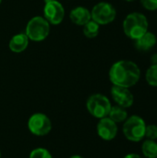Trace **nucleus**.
<instances>
[{"instance_id": "obj_1", "label": "nucleus", "mask_w": 157, "mask_h": 158, "mask_svg": "<svg viewBox=\"0 0 157 158\" xmlns=\"http://www.w3.org/2000/svg\"><path fill=\"white\" fill-rule=\"evenodd\" d=\"M140 78V68L130 60H119L113 64L109 70V80L115 86L130 88L138 83Z\"/></svg>"}, {"instance_id": "obj_2", "label": "nucleus", "mask_w": 157, "mask_h": 158, "mask_svg": "<svg viewBox=\"0 0 157 158\" xmlns=\"http://www.w3.org/2000/svg\"><path fill=\"white\" fill-rule=\"evenodd\" d=\"M123 31L129 38L134 41L139 39L148 31L147 18L140 12L129 14L123 21Z\"/></svg>"}, {"instance_id": "obj_3", "label": "nucleus", "mask_w": 157, "mask_h": 158, "mask_svg": "<svg viewBox=\"0 0 157 158\" xmlns=\"http://www.w3.org/2000/svg\"><path fill=\"white\" fill-rule=\"evenodd\" d=\"M146 125L145 120L142 117L133 115L128 117V118L123 122L122 131L128 141L139 143L145 138Z\"/></svg>"}, {"instance_id": "obj_4", "label": "nucleus", "mask_w": 157, "mask_h": 158, "mask_svg": "<svg viewBox=\"0 0 157 158\" xmlns=\"http://www.w3.org/2000/svg\"><path fill=\"white\" fill-rule=\"evenodd\" d=\"M111 106L112 105L110 100L101 94H92L86 102V108L90 115L98 119L107 117Z\"/></svg>"}, {"instance_id": "obj_5", "label": "nucleus", "mask_w": 157, "mask_h": 158, "mask_svg": "<svg viewBox=\"0 0 157 158\" xmlns=\"http://www.w3.org/2000/svg\"><path fill=\"white\" fill-rule=\"evenodd\" d=\"M50 31L49 22L43 17L32 18L26 26L25 34L28 36L29 40L34 42H41L46 39Z\"/></svg>"}, {"instance_id": "obj_6", "label": "nucleus", "mask_w": 157, "mask_h": 158, "mask_svg": "<svg viewBox=\"0 0 157 158\" xmlns=\"http://www.w3.org/2000/svg\"><path fill=\"white\" fill-rule=\"evenodd\" d=\"M27 127L29 131L35 136H45L52 130L51 119L43 113H34L32 114L27 122Z\"/></svg>"}, {"instance_id": "obj_7", "label": "nucleus", "mask_w": 157, "mask_h": 158, "mask_svg": "<svg viewBox=\"0 0 157 158\" xmlns=\"http://www.w3.org/2000/svg\"><path fill=\"white\" fill-rule=\"evenodd\" d=\"M91 16L92 19L99 25H106L114 21L117 16V11L111 4L100 2L93 7Z\"/></svg>"}, {"instance_id": "obj_8", "label": "nucleus", "mask_w": 157, "mask_h": 158, "mask_svg": "<svg viewBox=\"0 0 157 158\" xmlns=\"http://www.w3.org/2000/svg\"><path fill=\"white\" fill-rule=\"evenodd\" d=\"M44 19L53 25H58L62 22L65 16V9L60 2L54 0L45 3L43 8Z\"/></svg>"}, {"instance_id": "obj_9", "label": "nucleus", "mask_w": 157, "mask_h": 158, "mask_svg": "<svg viewBox=\"0 0 157 158\" xmlns=\"http://www.w3.org/2000/svg\"><path fill=\"white\" fill-rule=\"evenodd\" d=\"M96 131L98 136L106 142L114 140L118 131V127L116 122H114L108 117L99 119V122L96 126Z\"/></svg>"}, {"instance_id": "obj_10", "label": "nucleus", "mask_w": 157, "mask_h": 158, "mask_svg": "<svg viewBox=\"0 0 157 158\" xmlns=\"http://www.w3.org/2000/svg\"><path fill=\"white\" fill-rule=\"evenodd\" d=\"M111 96L118 106L126 109L130 107L134 103V96L129 88L113 85L111 88Z\"/></svg>"}, {"instance_id": "obj_11", "label": "nucleus", "mask_w": 157, "mask_h": 158, "mask_svg": "<svg viewBox=\"0 0 157 158\" xmlns=\"http://www.w3.org/2000/svg\"><path fill=\"white\" fill-rule=\"evenodd\" d=\"M69 18L73 23L80 26H84L92 19L90 10L84 6H77L73 8L69 13Z\"/></svg>"}, {"instance_id": "obj_12", "label": "nucleus", "mask_w": 157, "mask_h": 158, "mask_svg": "<svg viewBox=\"0 0 157 158\" xmlns=\"http://www.w3.org/2000/svg\"><path fill=\"white\" fill-rule=\"evenodd\" d=\"M29 44V38L25 33H18L9 41V49L14 53L23 52Z\"/></svg>"}, {"instance_id": "obj_13", "label": "nucleus", "mask_w": 157, "mask_h": 158, "mask_svg": "<svg viewBox=\"0 0 157 158\" xmlns=\"http://www.w3.org/2000/svg\"><path fill=\"white\" fill-rule=\"evenodd\" d=\"M156 36L152 32H145L142 37L135 40V46L140 51H149L156 44Z\"/></svg>"}, {"instance_id": "obj_14", "label": "nucleus", "mask_w": 157, "mask_h": 158, "mask_svg": "<svg viewBox=\"0 0 157 158\" xmlns=\"http://www.w3.org/2000/svg\"><path fill=\"white\" fill-rule=\"evenodd\" d=\"M107 117L109 118H111L114 122L118 124V123L124 122L128 118V112H127L126 108L121 107L118 105L112 106Z\"/></svg>"}, {"instance_id": "obj_15", "label": "nucleus", "mask_w": 157, "mask_h": 158, "mask_svg": "<svg viewBox=\"0 0 157 158\" xmlns=\"http://www.w3.org/2000/svg\"><path fill=\"white\" fill-rule=\"evenodd\" d=\"M142 153L145 158H157V142L146 139L142 144Z\"/></svg>"}, {"instance_id": "obj_16", "label": "nucleus", "mask_w": 157, "mask_h": 158, "mask_svg": "<svg viewBox=\"0 0 157 158\" xmlns=\"http://www.w3.org/2000/svg\"><path fill=\"white\" fill-rule=\"evenodd\" d=\"M83 33L87 38H95L99 33V24L91 19L84 25Z\"/></svg>"}, {"instance_id": "obj_17", "label": "nucleus", "mask_w": 157, "mask_h": 158, "mask_svg": "<svg viewBox=\"0 0 157 158\" xmlns=\"http://www.w3.org/2000/svg\"><path fill=\"white\" fill-rule=\"evenodd\" d=\"M145 78L150 86L157 87V65H152L147 69Z\"/></svg>"}, {"instance_id": "obj_18", "label": "nucleus", "mask_w": 157, "mask_h": 158, "mask_svg": "<svg viewBox=\"0 0 157 158\" xmlns=\"http://www.w3.org/2000/svg\"><path fill=\"white\" fill-rule=\"evenodd\" d=\"M29 158H53V156L47 149L43 147H38L33 149L30 153Z\"/></svg>"}, {"instance_id": "obj_19", "label": "nucleus", "mask_w": 157, "mask_h": 158, "mask_svg": "<svg viewBox=\"0 0 157 158\" xmlns=\"http://www.w3.org/2000/svg\"><path fill=\"white\" fill-rule=\"evenodd\" d=\"M145 138L148 140H157V125L155 124H149L146 125L145 130Z\"/></svg>"}, {"instance_id": "obj_20", "label": "nucleus", "mask_w": 157, "mask_h": 158, "mask_svg": "<svg viewBox=\"0 0 157 158\" xmlns=\"http://www.w3.org/2000/svg\"><path fill=\"white\" fill-rule=\"evenodd\" d=\"M141 3L147 10H157V0H141Z\"/></svg>"}, {"instance_id": "obj_21", "label": "nucleus", "mask_w": 157, "mask_h": 158, "mask_svg": "<svg viewBox=\"0 0 157 158\" xmlns=\"http://www.w3.org/2000/svg\"><path fill=\"white\" fill-rule=\"evenodd\" d=\"M124 158H143V156H141L140 155L138 154H134V153H131V154H128L126 155Z\"/></svg>"}, {"instance_id": "obj_22", "label": "nucleus", "mask_w": 157, "mask_h": 158, "mask_svg": "<svg viewBox=\"0 0 157 158\" xmlns=\"http://www.w3.org/2000/svg\"><path fill=\"white\" fill-rule=\"evenodd\" d=\"M151 62L152 65H157V54H154L151 56Z\"/></svg>"}, {"instance_id": "obj_23", "label": "nucleus", "mask_w": 157, "mask_h": 158, "mask_svg": "<svg viewBox=\"0 0 157 158\" xmlns=\"http://www.w3.org/2000/svg\"><path fill=\"white\" fill-rule=\"evenodd\" d=\"M69 158H84V157H82L81 156H79V155H74V156H70Z\"/></svg>"}, {"instance_id": "obj_24", "label": "nucleus", "mask_w": 157, "mask_h": 158, "mask_svg": "<svg viewBox=\"0 0 157 158\" xmlns=\"http://www.w3.org/2000/svg\"><path fill=\"white\" fill-rule=\"evenodd\" d=\"M51 1H54V0H44L45 3H48V2H51Z\"/></svg>"}, {"instance_id": "obj_25", "label": "nucleus", "mask_w": 157, "mask_h": 158, "mask_svg": "<svg viewBox=\"0 0 157 158\" xmlns=\"http://www.w3.org/2000/svg\"><path fill=\"white\" fill-rule=\"evenodd\" d=\"M126 1H128V2H132V1H134V0H126Z\"/></svg>"}, {"instance_id": "obj_26", "label": "nucleus", "mask_w": 157, "mask_h": 158, "mask_svg": "<svg viewBox=\"0 0 157 158\" xmlns=\"http://www.w3.org/2000/svg\"><path fill=\"white\" fill-rule=\"evenodd\" d=\"M0 158H1V151H0Z\"/></svg>"}, {"instance_id": "obj_27", "label": "nucleus", "mask_w": 157, "mask_h": 158, "mask_svg": "<svg viewBox=\"0 0 157 158\" xmlns=\"http://www.w3.org/2000/svg\"><path fill=\"white\" fill-rule=\"evenodd\" d=\"M1 2H2V0H0V3H1Z\"/></svg>"}]
</instances>
